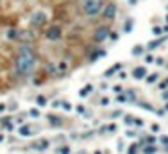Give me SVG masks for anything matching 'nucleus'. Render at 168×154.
I'll list each match as a JSON object with an SVG mask.
<instances>
[{"label":"nucleus","instance_id":"obj_15","mask_svg":"<svg viewBox=\"0 0 168 154\" xmlns=\"http://www.w3.org/2000/svg\"><path fill=\"white\" fill-rule=\"evenodd\" d=\"M131 29H132V20H129V22H125V25H124V31H127V32H129Z\"/></svg>","mask_w":168,"mask_h":154},{"label":"nucleus","instance_id":"obj_2","mask_svg":"<svg viewBox=\"0 0 168 154\" xmlns=\"http://www.w3.org/2000/svg\"><path fill=\"white\" fill-rule=\"evenodd\" d=\"M104 4L102 0H81V11L86 16H97L98 13H102Z\"/></svg>","mask_w":168,"mask_h":154},{"label":"nucleus","instance_id":"obj_18","mask_svg":"<svg viewBox=\"0 0 168 154\" xmlns=\"http://www.w3.org/2000/svg\"><path fill=\"white\" fill-rule=\"evenodd\" d=\"M63 108H64L66 111H70V109H72V104H70V102H63Z\"/></svg>","mask_w":168,"mask_h":154},{"label":"nucleus","instance_id":"obj_5","mask_svg":"<svg viewBox=\"0 0 168 154\" xmlns=\"http://www.w3.org/2000/svg\"><path fill=\"white\" fill-rule=\"evenodd\" d=\"M115 14H116V5H115L113 2L106 4V5H104V9H102V16H104L106 20H113V18H115Z\"/></svg>","mask_w":168,"mask_h":154},{"label":"nucleus","instance_id":"obj_24","mask_svg":"<svg viewBox=\"0 0 168 154\" xmlns=\"http://www.w3.org/2000/svg\"><path fill=\"white\" fill-rule=\"evenodd\" d=\"M4 109H5V106H4V104H0V111H4Z\"/></svg>","mask_w":168,"mask_h":154},{"label":"nucleus","instance_id":"obj_23","mask_svg":"<svg viewBox=\"0 0 168 154\" xmlns=\"http://www.w3.org/2000/svg\"><path fill=\"white\" fill-rule=\"evenodd\" d=\"M127 136H131V138H134V136H136V133H134V131H129V133H127Z\"/></svg>","mask_w":168,"mask_h":154},{"label":"nucleus","instance_id":"obj_4","mask_svg":"<svg viewBox=\"0 0 168 154\" xmlns=\"http://www.w3.org/2000/svg\"><path fill=\"white\" fill-rule=\"evenodd\" d=\"M109 34H111V31H109V27H106V25H102V27H98L97 31H95V41H98V43H102V41H106L107 38H109Z\"/></svg>","mask_w":168,"mask_h":154},{"label":"nucleus","instance_id":"obj_10","mask_svg":"<svg viewBox=\"0 0 168 154\" xmlns=\"http://www.w3.org/2000/svg\"><path fill=\"white\" fill-rule=\"evenodd\" d=\"M158 151H159V149H158V147H156V145H152V144H150V145H147V147H143V149H141V153H143V154H156V153H158Z\"/></svg>","mask_w":168,"mask_h":154},{"label":"nucleus","instance_id":"obj_26","mask_svg":"<svg viewBox=\"0 0 168 154\" xmlns=\"http://www.w3.org/2000/svg\"><path fill=\"white\" fill-rule=\"evenodd\" d=\"M167 22H168V16H167Z\"/></svg>","mask_w":168,"mask_h":154},{"label":"nucleus","instance_id":"obj_9","mask_svg":"<svg viewBox=\"0 0 168 154\" xmlns=\"http://www.w3.org/2000/svg\"><path fill=\"white\" fill-rule=\"evenodd\" d=\"M34 147H36V151H45V149L48 147V142H47V140H38V142L34 144Z\"/></svg>","mask_w":168,"mask_h":154},{"label":"nucleus","instance_id":"obj_11","mask_svg":"<svg viewBox=\"0 0 168 154\" xmlns=\"http://www.w3.org/2000/svg\"><path fill=\"white\" fill-rule=\"evenodd\" d=\"M30 133H32V127L30 126H21L20 127V135L21 136H30Z\"/></svg>","mask_w":168,"mask_h":154},{"label":"nucleus","instance_id":"obj_17","mask_svg":"<svg viewBox=\"0 0 168 154\" xmlns=\"http://www.w3.org/2000/svg\"><path fill=\"white\" fill-rule=\"evenodd\" d=\"M140 52H143V47H140V45H136V47H134V50H132V54H136V56H138Z\"/></svg>","mask_w":168,"mask_h":154},{"label":"nucleus","instance_id":"obj_22","mask_svg":"<svg viewBox=\"0 0 168 154\" xmlns=\"http://www.w3.org/2000/svg\"><path fill=\"white\" fill-rule=\"evenodd\" d=\"M152 131L158 133V131H159V126H158V124H152Z\"/></svg>","mask_w":168,"mask_h":154},{"label":"nucleus","instance_id":"obj_12","mask_svg":"<svg viewBox=\"0 0 168 154\" xmlns=\"http://www.w3.org/2000/svg\"><path fill=\"white\" fill-rule=\"evenodd\" d=\"M36 104L41 108V106H47V97H43V95H39L38 99H36Z\"/></svg>","mask_w":168,"mask_h":154},{"label":"nucleus","instance_id":"obj_8","mask_svg":"<svg viewBox=\"0 0 168 154\" xmlns=\"http://www.w3.org/2000/svg\"><path fill=\"white\" fill-rule=\"evenodd\" d=\"M145 75H147V68H145V66H136V68L132 70V77L138 79V81L145 79Z\"/></svg>","mask_w":168,"mask_h":154},{"label":"nucleus","instance_id":"obj_19","mask_svg":"<svg viewBox=\"0 0 168 154\" xmlns=\"http://www.w3.org/2000/svg\"><path fill=\"white\" fill-rule=\"evenodd\" d=\"M61 154H68L70 153V147H61V151H59Z\"/></svg>","mask_w":168,"mask_h":154},{"label":"nucleus","instance_id":"obj_13","mask_svg":"<svg viewBox=\"0 0 168 154\" xmlns=\"http://www.w3.org/2000/svg\"><path fill=\"white\" fill-rule=\"evenodd\" d=\"M158 77H159L158 74H150V75H147V83H149V84H152V83H156V81H158Z\"/></svg>","mask_w":168,"mask_h":154},{"label":"nucleus","instance_id":"obj_3","mask_svg":"<svg viewBox=\"0 0 168 154\" xmlns=\"http://www.w3.org/2000/svg\"><path fill=\"white\" fill-rule=\"evenodd\" d=\"M47 38H48L50 41H57V39H61V38H63V31H61V27H57V25L48 27V29H47Z\"/></svg>","mask_w":168,"mask_h":154},{"label":"nucleus","instance_id":"obj_25","mask_svg":"<svg viewBox=\"0 0 168 154\" xmlns=\"http://www.w3.org/2000/svg\"><path fill=\"white\" fill-rule=\"evenodd\" d=\"M0 142H4V136H2V135H0Z\"/></svg>","mask_w":168,"mask_h":154},{"label":"nucleus","instance_id":"obj_6","mask_svg":"<svg viewBox=\"0 0 168 154\" xmlns=\"http://www.w3.org/2000/svg\"><path fill=\"white\" fill-rule=\"evenodd\" d=\"M45 20H47V14L41 13V11H36L32 14V25H36V27H41L45 23Z\"/></svg>","mask_w":168,"mask_h":154},{"label":"nucleus","instance_id":"obj_16","mask_svg":"<svg viewBox=\"0 0 168 154\" xmlns=\"http://www.w3.org/2000/svg\"><path fill=\"white\" fill-rule=\"evenodd\" d=\"M152 32H154L156 36H161V32H163V29H161V27H154V29H152Z\"/></svg>","mask_w":168,"mask_h":154},{"label":"nucleus","instance_id":"obj_1","mask_svg":"<svg viewBox=\"0 0 168 154\" xmlns=\"http://www.w3.org/2000/svg\"><path fill=\"white\" fill-rule=\"evenodd\" d=\"M34 66H36V54H34L32 47L21 45L16 54V59H14V72L20 77H27V75H30Z\"/></svg>","mask_w":168,"mask_h":154},{"label":"nucleus","instance_id":"obj_7","mask_svg":"<svg viewBox=\"0 0 168 154\" xmlns=\"http://www.w3.org/2000/svg\"><path fill=\"white\" fill-rule=\"evenodd\" d=\"M70 70V61L68 59H61L57 65H56V72L57 74H66Z\"/></svg>","mask_w":168,"mask_h":154},{"label":"nucleus","instance_id":"obj_20","mask_svg":"<svg viewBox=\"0 0 168 154\" xmlns=\"http://www.w3.org/2000/svg\"><path fill=\"white\" fill-rule=\"evenodd\" d=\"M109 38L115 41V39H118V34H116V32H111V34H109Z\"/></svg>","mask_w":168,"mask_h":154},{"label":"nucleus","instance_id":"obj_14","mask_svg":"<svg viewBox=\"0 0 168 154\" xmlns=\"http://www.w3.org/2000/svg\"><path fill=\"white\" fill-rule=\"evenodd\" d=\"M91 90H93V86H91V84H88L86 88H82V90H81V97H86V95H88Z\"/></svg>","mask_w":168,"mask_h":154},{"label":"nucleus","instance_id":"obj_21","mask_svg":"<svg viewBox=\"0 0 168 154\" xmlns=\"http://www.w3.org/2000/svg\"><path fill=\"white\" fill-rule=\"evenodd\" d=\"M134 124H136V126H143V120H140V118H134Z\"/></svg>","mask_w":168,"mask_h":154}]
</instances>
